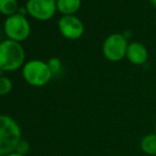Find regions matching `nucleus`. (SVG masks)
<instances>
[{"label": "nucleus", "instance_id": "nucleus-3", "mask_svg": "<svg viewBox=\"0 0 156 156\" xmlns=\"http://www.w3.org/2000/svg\"><path fill=\"white\" fill-rule=\"evenodd\" d=\"M23 76L28 84L35 87H41L48 84L53 76L47 63L39 60H33L25 64Z\"/></svg>", "mask_w": 156, "mask_h": 156}, {"label": "nucleus", "instance_id": "nucleus-12", "mask_svg": "<svg viewBox=\"0 0 156 156\" xmlns=\"http://www.w3.org/2000/svg\"><path fill=\"white\" fill-rule=\"evenodd\" d=\"M12 88V81L6 76H0V96H5L10 94Z\"/></svg>", "mask_w": 156, "mask_h": 156}, {"label": "nucleus", "instance_id": "nucleus-7", "mask_svg": "<svg viewBox=\"0 0 156 156\" xmlns=\"http://www.w3.org/2000/svg\"><path fill=\"white\" fill-rule=\"evenodd\" d=\"M58 30L68 39H78L84 33V25L74 15H64L58 20Z\"/></svg>", "mask_w": 156, "mask_h": 156}, {"label": "nucleus", "instance_id": "nucleus-15", "mask_svg": "<svg viewBox=\"0 0 156 156\" xmlns=\"http://www.w3.org/2000/svg\"><path fill=\"white\" fill-rule=\"evenodd\" d=\"M17 14L21 15V16H25L26 14H29V13H28L27 8H19L18 9V12H17Z\"/></svg>", "mask_w": 156, "mask_h": 156}, {"label": "nucleus", "instance_id": "nucleus-16", "mask_svg": "<svg viewBox=\"0 0 156 156\" xmlns=\"http://www.w3.org/2000/svg\"><path fill=\"white\" fill-rule=\"evenodd\" d=\"M5 156H23V155H20V154H18V153H16V152H13V153H10V154H8Z\"/></svg>", "mask_w": 156, "mask_h": 156}, {"label": "nucleus", "instance_id": "nucleus-8", "mask_svg": "<svg viewBox=\"0 0 156 156\" xmlns=\"http://www.w3.org/2000/svg\"><path fill=\"white\" fill-rule=\"evenodd\" d=\"M125 58L134 65H144L149 58L148 49L141 43L133 41V43L129 44Z\"/></svg>", "mask_w": 156, "mask_h": 156}, {"label": "nucleus", "instance_id": "nucleus-5", "mask_svg": "<svg viewBox=\"0 0 156 156\" xmlns=\"http://www.w3.org/2000/svg\"><path fill=\"white\" fill-rule=\"evenodd\" d=\"M4 32L11 41L19 43L29 37L31 33V26L25 16H21L16 13L5 19Z\"/></svg>", "mask_w": 156, "mask_h": 156}, {"label": "nucleus", "instance_id": "nucleus-2", "mask_svg": "<svg viewBox=\"0 0 156 156\" xmlns=\"http://www.w3.org/2000/svg\"><path fill=\"white\" fill-rule=\"evenodd\" d=\"M25 58V50L20 43L11 39L0 43V69L3 71L19 69L23 65Z\"/></svg>", "mask_w": 156, "mask_h": 156}, {"label": "nucleus", "instance_id": "nucleus-1", "mask_svg": "<svg viewBox=\"0 0 156 156\" xmlns=\"http://www.w3.org/2000/svg\"><path fill=\"white\" fill-rule=\"evenodd\" d=\"M23 134L15 119L6 115H0V156L15 152Z\"/></svg>", "mask_w": 156, "mask_h": 156}, {"label": "nucleus", "instance_id": "nucleus-17", "mask_svg": "<svg viewBox=\"0 0 156 156\" xmlns=\"http://www.w3.org/2000/svg\"><path fill=\"white\" fill-rule=\"evenodd\" d=\"M149 1H150L151 3H152V5H154L155 8H156V0H149Z\"/></svg>", "mask_w": 156, "mask_h": 156}, {"label": "nucleus", "instance_id": "nucleus-11", "mask_svg": "<svg viewBox=\"0 0 156 156\" xmlns=\"http://www.w3.org/2000/svg\"><path fill=\"white\" fill-rule=\"evenodd\" d=\"M17 0H0V13L3 15L12 16L18 12Z\"/></svg>", "mask_w": 156, "mask_h": 156}, {"label": "nucleus", "instance_id": "nucleus-10", "mask_svg": "<svg viewBox=\"0 0 156 156\" xmlns=\"http://www.w3.org/2000/svg\"><path fill=\"white\" fill-rule=\"evenodd\" d=\"M140 149L144 154L156 156V133L144 135L140 140Z\"/></svg>", "mask_w": 156, "mask_h": 156}, {"label": "nucleus", "instance_id": "nucleus-6", "mask_svg": "<svg viewBox=\"0 0 156 156\" xmlns=\"http://www.w3.org/2000/svg\"><path fill=\"white\" fill-rule=\"evenodd\" d=\"M26 8L29 15L38 20H48L55 14L56 1L54 0H28Z\"/></svg>", "mask_w": 156, "mask_h": 156}, {"label": "nucleus", "instance_id": "nucleus-4", "mask_svg": "<svg viewBox=\"0 0 156 156\" xmlns=\"http://www.w3.org/2000/svg\"><path fill=\"white\" fill-rule=\"evenodd\" d=\"M127 47L126 37L120 33H114L107 36L103 43V55L109 62H119L126 56Z\"/></svg>", "mask_w": 156, "mask_h": 156}, {"label": "nucleus", "instance_id": "nucleus-13", "mask_svg": "<svg viewBox=\"0 0 156 156\" xmlns=\"http://www.w3.org/2000/svg\"><path fill=\"white\" fill-rule=\"evenodd\" d=\"M48 66H49V69L51 71L52 76H56L61 72L62 70V62H61L60 58H51L47 62Z\"/></svg>", "mask_w": 156, "mask_h": 156}, {"label": "nucleus", "instance_id": "nucleus-18", "mask_svg": "<svg viewBox=\"0 0 156 156\" xmlns=\"http://www.w3.org/2000/svg\"><path fill=\"white\" fill-rule=\"evenodd\" d=\"M154 127H155V133H156V120H155V124H154Z\"/></svg>", "mask_w": 156, "mask_h": 156}, {"label": "nucleus", "instance_id": "nucleus-14", "mask_svg": "<svg viewBox=\"0 0 156 156\" xmlns=\"http://www.w3.org/2000/svg\"><path fill=\"white\" fill-rule=\"evenodd\" d=\"M29 151H30V144H29V142L25 139H21L20 141L18 142V144H17L16 149H15V152L23 156L27 155L28 153H29Z\"/></svg>", "mask_w": 156, "mask_h": 156}, {"label": "nucleus", "instance_id": "nucleus-19", "mask_svg": "<svg viewBox=\"0 0 156 156\" xmlns=\"http://www.w3.org/2000/svg\"><path fill=\"white\" fill-rule=\"evenodd\" d=\"M54 1H58V0H54Z\"/></svg>", "mask_w": 156, "mask_h": 156}, {"label": "nucleus", "instance_id": "nucleus-20", "mask_svg": "<svg viewBox=\"0 0 156 156\" xmlns=\"http://www.w3.org/2000/svg\"><path fill=\"white\" fill-rule=\"evenodd\" d=\"M155 23H156V18H155Z\"/></svg>", "mask_w": 156, "mask_h": 156}, {"label": "nucleus", "instance_id": "nucleus-9", "mask_svg": "<svg viewBox=\"0 0 156 156\" xmlns=\"http://www.w3.org/2000/svg\"><path fill=\"white\" fill-rule=\"evenodd\" d=\"M56 8L64 15H73L81 8V0H58Z\"/></svg>", "mask_w": 156, "mask_h": 156}]
</instances>
